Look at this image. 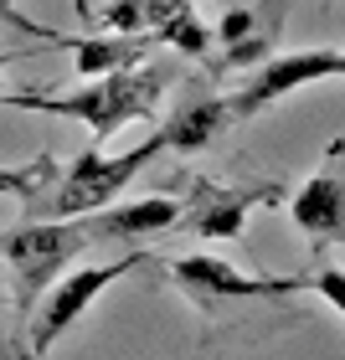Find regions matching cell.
I'll use <instances>...</instances> for the list:
<instances>
[{"instance_id":"6da1fadb","label":"cell","mask_w":345,"mask_h":360,"mask_svg":"<svg viewBox=\"0 0 345 360\" xmlns=\"http://www.w3.org/2000/svg\"><path fill=\"white\" fill-rule=\"evenodd\" d=\"M165 83H170V72L160 68V62H134V68L88 77V83L73 88V93H0V103H6V108H37V113L77 119V124L93 129L98 144H104V139H113L129 124L155 119Z\"/></svg>"},{"instance_id":"7a4b0ae2","label":"cell","mask_w":345,"mask_h":360,"mask_svg":"<svg viewBox=\"0 0 345 360\" xmlns=\"http://www.w3.org/2000/svg\"><path fill=\"white\" fill-rule=\"evenodd\" d=\"M88 248H93V237H88L83 217H62V221L26 217V221H15V226L0 232V263H6V273L15 278L11 309L21 314V324L31 314V304L57 283V273L68 263H77Z\"/></svg>"},{"instance_id":"3957f363","label":"cell","mask_w":345,"mask_h":360,"mask_svg":"<svg viewBox=\"0 0 345 360\" xmlns=\"http://www.w3.org/2000/svg\"><path fill=\"white\" fill-rule=\"evenodd\" d=\"M165 273H170V283L180 293H191L201 309H217L227 299H289V293H320L335 314H345V273L340 268H320L315 278H248V273H237L232 263H222V257H211V252H191V257L165 263Z\"/></svg>"},{"instance_id":"277c9868","label":"cell","mask_w":345,"mask_h":360,"mask_svg":"<svg viewBox=\"0 0 345 360\" xmlns=\"http://www.w3.org/2000/svg\"><path fill=\"white\" fill-rule=\"evenodd\" d=\"M155 155H165V144H160V134H150L139 144V150H124V155H98V144L93 150H83L68 165V175L57 180L52 191H37V195H26V217H42V221H62V217H88V211L98 206H108V201H119L124 186L134 180L144 165H150Z\"/></svg>"},{"instance_id":"5b68a950","label":"cell","mask_w":345,"mask_h":360,"mask_svg":"<svg viewBox=\"0 0 345 360\" xmlns=\"http://www.w3.org/2000/svg\"><path fill=\"white\" fill-rule=\"evenodd\" d=\"M175 186L186 195H175V226L191 237H206V242H237L248 232V217L253 206H273L278 186H222L211 175H175Z\"/></svg>"},{"instance_id":"8992f818","label":"cell","mask_w":345,"mask_h":360,"mask_svg":"<svg viewBox=\"0 0 345 360\" xmlns=\"http://www.w3.org/2000/svg\"><path fill=\"white\" fill-rule=\"evenodd\" d=\"M139 263H144L139 252H124V257H113V263L77 268V273H68V278H57V283L46 288L37 304H31V314H26V324H21V330H26V345L46 360V355H52V345L73 330L77 319H83V309L98 299V293H108L124 273H134Z\"/></svg>"},{"instance_id":"52a82bcc","label":"cell","mask_w":345,"mask_h":360,"mask_svg":"<svg viewBox=\"0 0 345 360\" xmlns=\"http://www.w3.org/2000/svg\"><path fill=\"white\" fill-rule=\"evenodd\" d=\"M340 68H345L340 46H309V52H289V57H263L248 83L227 98V113L232 119H253V113L273 108L278 98L299 93L309 83H330Z\"/></svg>"},{"instance_id":"ba28073f","label":"cell","mask_w":345,"mask_h":360,"mask_svg":"<svg viewBox=\"0 0 345 360\" xmlns=\"http://www.w3.org/2000/svg\"><path fill=\"white\" fill-rule=\"evenodd\" d=\"M340 150L345 139H330V150H325L320 170L304 180L299 191H294L289 201V217L299 226L304 237H315L320 248H330V242L345 237V180H340Z\"/></svg>"},{"instance_id":"9c48e42d","label":"cell","mask_w":345,"mask_h":360,"mask_svg":"<svg viewBox=\"0 0 345 360\" xmlns=\"http://www.w3.org/2000/svg\"><path fill=\"white\" fill-rule=\"evenodd\" d=\"M88 226V237H93V248L98 242H144V237H160V232H170L175 226V195H139V201H108V206H98L83 217Z\"/></svg>"},{"instance_id":"30bf717a","label":"cell","mask_w":345,"mask_h":360,"mask_svg":"<svg viewBox=\"0 0 345 360\" xmlns=\"http://www.w3.org/2000/svg\"><path fill=\"white\" fill-rule=\"evenodd\" d=\"M227 124H232V113H227V98H211V93H191V98H180V108L165 113V124L155 129L160 144L175 155H196V150H211L222 134H227Z\"/></svg>"},{"instance_id":"8fae6325","label":"cell","mask_w":345,"mask_h":360,"mask_svg":"<svg viewBox=\"0 0 345 360\" xmlns=\"http://www.w3.org/2000/svg\"><path fill=\"white\" fill-rule=\"evenodd\" d=\"M57 46L73 52L83 77H104V72H119V68L144 62L155 52V37H129V31H119V37H62Z\"/></svg>"},{"instance_id":"7c38bea8","label":"cell","mask_w":345,"mask_h":360,"mask_svg":"<svg viewBox=\"0 0 345 360\" xmlns=\"http://www.w3.org/2000/svg\"><path fill=\"white\" fill-rule=\"evenodd\" d=\"M186 6V0H108L104 11V26L108 31H129V37H155L160 21H170V15Z\"/></svg>"},{"instance_id":"4fadbf2b","label":"cell","mask_w":345,"mask_h":360,"mask_svg":"<svg viewBox=\"0 0 345 360\" xmlns=\"http://www.w3.org/2000/svg\"><path fill=\"white\" fill-rule=\"evenodd\" d=\"M155 41H165V46H175V52H186V57H206L211 31L201 26V15H196V11H191V0H186V6L170 15V21H160Z\"/></svg>"},{"instance_id":"5bb4252c","label":"cell","mask_w":345,"mask_h":360,"mask_svg":"<svg viewBox=\"0 0 345 360\" xmlns=\"http://www.w3.org/2000/svg\"><path fill=\"white\" fill-rule=\"evenodd\" d=\"M46 175H52V155H37L31 160V165H0V195H37L42 186H46Z\"/></svg>"},{"instance_id":"9a60e30c","label":"cell","mask_w":345,"mask_h":360,"mask_svg":"<svg viewBox=\"0 0 345 360\" xmlns=\"http://www.w3.org/2000/svg\"><path fill=\"white\" fill-rule=\"evenodd\" d=\"M0 26H11V31H21V37H31V41H42V46H57L62 37L57 31H46L42 21H31V15H21L15 6H0Z\"/></svg>"},{"instance_id":"2e32d148","label":"cell","mask_w":345,"mask_h":360,"mask_svg":"<svg viewBox=\"0 0 345 360\" xmlns=\"http://www.w3.org/2000/svg\"><path fill=\"white\" fill-rule=\"evenodd\" d=\"M0 319H6V309H0ZM0 360H42V355L26 345V330H21V324H15V330L0 324Z\"/></svg>"},{"instance_id":"e0dca14e","label":"cell","mask_w":345,"mask_h":360,"mask_svg":"<svg viewBox=\"0 0 345 360\" xmlns=\"http://www.w3.org/2000/svg\"><path fill=\"white\" fill-rule=\"evenodd\" d=\"M0 283H6V263H0ZM0 309H6V304H0Z\"/></svg>"},{"instance_id":"ac0fdd59","label":"cell","mask_w":345,"mask_h":360,"mask_svg":"<svg viewBox=\"0 0 345 360\" xmlns=\"http://www.w3.org/2000/svg\"><path fill=\"white\" fill-rule=\"evenodd\" d=\"M6 62H11V52H0V68H6Z\"/></svg>"},{"instance_id":"d6986e66","label":"cell","mask_w":345,"mask_h":360,"mask_svg":"<svg viewBox=\"0 0 345 360\" xmlns=\"http://www.w3.org/2000/svg\"><path fill=\"white\" fill-rule=\"evenodd\" d=\"M0 6H15V0H0Z\"/></svg>"}]
</instances>
